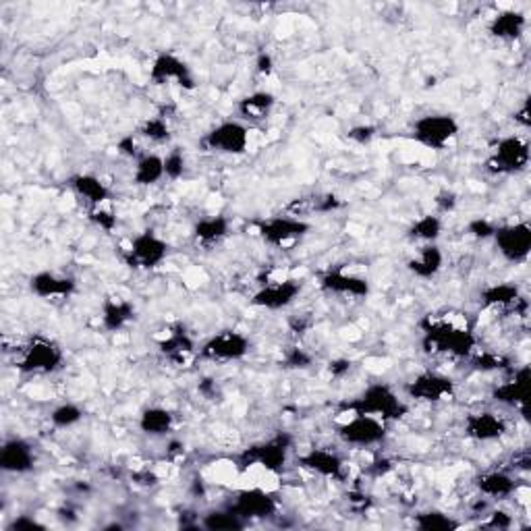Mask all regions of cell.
Segmentation results:
<instances>
[{
	"label": "cell",
	"mask_w": 531,
	"mask_h": 531,
	"mask_svg": "<svg viewBox=\"0 0 531 531\" xmlns=\"http://www.w3.org/2000/svg\"><path fill=\"white\" fill-rule=\"evenodd\" d=\"M423 328V347L428 353H442L459 360H469L478 351V336L468 320L455 322L453 318H434L428 314V318L421 322Z\"/></svg>",
	"instance_id": "1"
},
{
	"label": "cell",
	"mask_w": 531,
	"mask_h": 531,
	"mask_svg": "<svg viewBox=\"0 0 531 531\" xmlns=\"http://www.w3.org/2000/svg\"><path fill=\"white\" fill-rule=\"evenodd\" d=\"M347 409L351 413L372 415V418H378L386 423L403 420L409 411L405 401L399 397V392L389 382H374L365 386L363 392L351 401Z\"/></svg>",
	"instance_id": "2"
},
{
	"label": "cell",
	"mask_w": 531,
	"mask_h": 531,
	"mask_svg": "<svg viewBox=\"0 0 531 531\" xmlns=\"http://www.w3.org/2000/svg\"><path fill=\"white\" fill-rule=\"evenodd\" d=\"M293 447H295V438L289 432H276L262 442L251 444L247 450H243L239 459L241 469L246 471L249 468H262L268 473H283L286 465L291 461Z\"/></svg>",
	"instance_id": "3"
},
{
	"label": "cell",
	"mask_w": 531,
	"mask_h": 531,
	"mask_svg": "<svg viewBox=\"0 0 531 531\" xmlns=\"http://www.w3.org/2000/svg\"><path fill=\"white\" fill-rule=\"evenodd\" d=\"M461 133V123H459L455 114L449 112H428L421 114L413 121L411 125V138L421 148L432 150V152H442Z\"/></svg>",
	"instance_id": "4"
},
{
	"label": "cell",
	"mask_w": 531,
	"mask_h": 531,
	"mask_svg": "<svg viewBox=\"0 0 531 531\" xmlns=\"http://www.w3.org/2000/svg\"><path fill=\"white\" fill-rule=\"evenodd\" d=\"M64 365V351L59 343H54L48 336L35 334L34 339L21 349L15 362V368L21 374H38L48 376L56 374Z\"/></svg>",
	"instance_id": "5"
},
{
	"label": "cell",
	"mask_w": 531,
	"mask_h": 531,
	"mask_svg": "<svg viewBox=\"0 0 531 531\" xmlns=\"http://www.w3.org/2000/svg\"><path fill=\"white\" fill-rule=\"evenodd\" d=\"M170 246L164 237L158 235L152 228H143L129 239V246L123 251V260L133 270L152 272L169 260Z\"/></svg>",
	"instance_id": "6"
},
{
	"label": "cell",
	"mask_w": 531,
	"mask_h": 531,
	"mask_svg": "<svg viewBox=\"0 0 531 531\" xmlns=\"http://www.w3.org/2000/svg\"><path fill=\"white\" fill-rule=\"evenodd\" d=\"M531 160V150L523 135H502L492 146L488 158V170L494 175H519L527 170Z\"/></svg>",
	"instance_id": "7"
},
{
	"label": "cell",
	"mask_w": 531,
	"mask_h": 531,
	"mask_svg": "<svg viewBox=\"0 0 531 531\" xmlns=\"http://www.w3.org/2000/svg\"><path fill=\"white\" fill-rule=\"evenodd\" d=\"M202 146L222 156H243L249 150V127L239 119H225L204 133Z\"/></svg>",
	"instance_id": "8"
},
{
	"label": "cell",
	"mask_w": 531,
	"mask_h": 531,
	"mask_svg": "<svg viewBox=\"0 0 531 531\" xmlns=\"http://www.w3.org/2000/svg\"><path fill=\"white\" fill-rule=\"evenodd\" d=\"M336 436L341 438L343 444L355 449H372L382 444L389 438V423L372 418V415L353 413L347 421H343Z\"/></svg>",
	"instance_id": "9"
},
{
	"label": "cell",
	"mask_w": 531,
	"mask_h": 531,
	"mask_svg": "<svg viewBox=\"0 0 531 531\" xmlns=\"http://www.w3.org/2000/svg\"><path fill=\"white\" fill-rule=\"evenodd\" d=\"M249 351L251 341L246 333H241V330H220L198 349V355L214 363H235L246 360Z\"/></svg>",
	"instance_id": "10"
},
{
	"label": "cell",
	"mask_w": 531,
	"mask_h": 531,
	"mask_svg": "<svg viewBox=\"0 0 531 531\" xmlns=\"http://www.w3.org/2000/svg\"><path fill=\"white\" fill-rule=\"evenodd\" d=\"M492 241L502 260L515 266L526 264L531 254V225L527 220L498 225Z\"/></svg>",
	"instance_id": "11"
},
{
	"label": "cell",
	"mask_w": 531,
	"mask_h": 531,
	"mask_svg": "<svg viewBox=\"0 0 531 531\" xmlns=\"http://www.w3.org/2000/svg\"><path fill=\"white\" fill-rule=\"evenodd\" d=\"M312 225L297 214H285V217H270L257 222V237L268 247H289L293 243L310 235Z\"/></svg>",
	"instance_id": "12"
},
{
	"label": "cell",
	"mask_w": 531,
	"mask_h": 531,
	"mask_svg": "<svg viewBox=\"0 0 531 531\" xmlns=\"http://www.w3.org/2000/svg\"><path fill=\"white\" fill-rule=\"evenodd\" d=\"M301 291H304V285H301L299 278H270V281L262 283L260 289L251 295V305L266 312H283L295 304Z\"/></svg>",
	"instance_id": "13"
},
{
	"label": "cell",
	"mask_w": 531,
	"mask_h": 531,
	"mask_svg": "<svg viewBox=\"0 0 531 531\" xmlns=\"http://www.w3.org/2000/svg\"><path fill=\"white\" fill-rule=\"evenodd\" d=\"M150 82L154 85H177L188 92L196 90V75L188 61L170 50H162L154 56L152 67H150Z\"/></svg>",
	"instance_id": "14"
},
{
	"label": "cell",
	"mask_w": 531,
	"mask_h": 531,
	"mask_svg": "<svg viewBox=\"0 0 531 531\" xmlns=\"http://www.w3.org/2000/svg\"><path fill=\"white\" fill-rule=\"evenodd\" d=\"M405 392L409 399L420 401V403H442L455 397L457 384L453 378L440 372H421L411 382L405 384Z\"/></svg>",
	"instance_id": "15"
},
{
	"label": "cell",
	"mask_w": 531,
	"mask_h": 531,
	"mask_svg": "<svg viewBox=\"0 0 531 531\" xmlns=\"http://www.w3.org/2000/svg\"><path fill=\"white\" fill-rule=\"evenodd\" d=\"M228 508L239 515L243 521L268 519L278 511V500L275 494L266 492L264 488H246V490L235 494Z\"/></svg>",
	"instance_id": "16"
},
{
	"label": "cell",
	"mask_w": 531,
	"mask_h": 531,
	"mask_svg": "<svg viewBox=\"0 0 531 531\" xmlns=\"http://www.w3.org/2000/svg\"><path fill=\"white\" fill-rule=\"evenodd\" d=\"M320 289L328 295L336 297H351V299H365L370 297L372 285L365 276L353 275L343 268H330L320 275Z\"/></svg>",
	"instance_id": "17"
},
{
	"label": "cell",
	"mask_w": 531,
	"mask_h": 531,
	"mask_svg": "<svg viewBox=\"0 0 531 531\" xmlns=\"http://www.w3.org/2000/svg\"><path fill=\"white\" fill-rule=\"evenodd\" d=\"M77 278L54 270H40L30 278V291L38 299H69L77 293Z\"/></svg>",
	"instance_id": "18"
},
{
	"label": "cell",
	"mask_w": 531,
	"mask_h": 531,
	"mask_svg": "<svg viewBox=\"0 0 531 531\" xmlns=\"http://www.w3.org/2000/svg\"><path fill=\"white\" fill-rule=\"evenodd\" d=\"M0 469L9 476H25L35 469V450L25 438L13 436L0 449Z\"/></svg>",
	"instance_id": "19"
},
{
	"label": "cell",
	"mask_w": 531,
	"mask_h": 531,
	"mask_svg": "<svg viewBox=\"0 0 531 531\" xmlns=\"http://www.w3.org/2000/svg\"><path fill=\"white\" fill-rule=\"evenodd\" d=\"M463 432L473 442H497L508 432V423L497 411H476L465 418Z\"/></svg>",
	"instance_id": "20"
},
{
	"label": "cell",
	"mask_w": 531,
	"mask_h": 531,
	"mask_svg": "<svg viewBox=\"0 0 531 531\" xmlns=\"http://www.w3.org/2000/svg\"><path fill=\"white\" fill-rule=\"evenodd\" d=\"M297 465L305 471L320 476L324 479H339L344 478V459L330 449H310L297 457Z\"/></svg>",
	"instance_id": "21"
},
{
	"label": "cell",
	"mask_w": 531,
	"mask_h": 531,
	"mask_svg": "<svg viewBox=\"0 0 531 531\" xmlns=\"http://www.w3.org/2000/svg\"><path fill=\"white\" fill-rule=\"evenodd\" d=\"M67 185L82 202H85L88 210L90 208L106 206L112 196V191L109 185L104 183V179L94 175V172H75V175L69 177Z\"/></svg>",
	"instance_id": "22"
},
{
	"label": "cell",
	"mask_w": 531,
	"mask_h": 531,
	"mask_svg": "<svg viewBox=\"0 0 531 531\" xmlns=\"http://www.w3.org/2000/svg\"><path fill=\"white\" fill-rule=\"evenodd\" d=\"M444 262H447V256H444L442 247L438 243H426L409 257L405 268L409 275L420 278V281H434L442 272Z\"/></svg>",
	"instance_id": "23"
},
{
	"label": "cell",
	"mask_w": 531,
	"mask_h": 531,
	"mask_svg": "<svg viewBox=\"0 0 531 531\" xmlns=\"http://www.w3.org/2000/svg\"><path fill=\"white\" fill-rule=\"evenodd\" d=\"M527 386H529V365L523 363L519 365V368L513 370L511 378L494 386L492 399L497 401L498 405L519 409V411H523V405H526V399H527Z\"/></svg>",
	"instance_id": "24"
},
{
	"label": "cell",
	"mask_w": 531,
	"mask_h": 531,
	"mask_svg": "<svg viewBox=\"0 0 531 531\" xmlns=\"http://www.w3.org/2000/svg\"><path fill=\"white\" fill-rule=\"evenodd\" d=\"M135 320V305L133 301L125 297H104L102 305H100V324L106 333H121Z\"/></svg>",
	"instance_id": "25"
},
{
	"label": "cell",
	"mask_w": 531,
	"mask_h": 531,
	"mask_svg": "<svg viewBox=\"0 0 531 531\" xmlns=\"http://www.w3.org/2000/svg\"><path fill=\"white\" fill-rule=\"evenodd\" d=\"M479 301L484 307L490 310H517V307H527L526 297L521 295L519 286L513 283H492L479 293Z\"/></svg>",
	"instance_id": "26"
},
{
	"label": "cell",
	"mask_w": 531,
	"mask_h": 531,
	"mask_svg": "<svg viewBox=\"0 0 531 531\" xmlns=\"http://www.w3.org/2000/svg\"><path fill=\"white\" fill-rule=\"evenodd\" d=\"M193 241L202 247L220 246L222 241L231 235V220L225 214H210V217L199 218L191 228Z\"/></svg>",
	"instance_id": "27"
},
{
	"label": "cell",
	"mask_w": 531,
	"mask_h": 531,
	"mask_svg": "<svg viewBox=\"0 0 531 531\" xmlns=\"http://www.w3.org/2000/svg\"><path fill=\"white\" fill-rule=\"evenodd\" d=\"M158 349H160V353L167 357V360L179 365L188 363L191 357L198 353L196 341H193V336L189 333H185V328L181 326L170 328L167 336L158 343Z\"/></svg>",
	"instance_id": "28"
},
{
	"label": "cell",
	"mask_w": 531,
	"mask_h": 531,
	"mask_svg": "<svg viewBox=\"0 0 531 531\" xmlns=\"http://www.w3.org/2000/svg\"><path fill=\"white\" fill-rule=\"evenodd\" d=\"M526 30H527V15L517 9H507V11L497 13V15L492 17L490 25H488V32H490L492 38H497L500 42L521 40Z\"/></svg>",
	"instance_id": "29"
},
{
	"label": "cell",
	"mask_w": 531,
	"mask_h": 531,
	"mask_svg": "<svg viewBox=\"0 0 531 531\" xmlns=\"http://www.w3.org/2000/svg\"><path fill=\"white\" fill-rule=\"evenodd\" d=\"M476 486L482 497L490 498V500H507L511 498L519 490V484H517L515 476H511L508 471H486L476 479Z\"/></svg>",
	"instance_id": "30"
},
{
	"label": "cell",
	"mask_w": 531,
	"mask_h": 531,
	"mask_svg": "<svg viewBox=\"0 0 531 531\" xmlns=\"http://www.w3.org/2000/svg\"><path fill=\"white\" fill-rule=\"evenodd\" d=\"M275 106H276V96L272 94V92L256 90L251 92V94H246L239 102H237V112L241 114L243 121H249V123H260V121L270 117V112L275 111Z\"/></svg>",
	"instance_id": "31"
},
{
	"label": "cell",
	"mask_w": 531,
	"mask_h": 531,
	"mask_svg": "<svg viewBox=\"0 0 531 531\" xmlns=\"http://www.w3.org/2000/svg\"><path fill=\"white\" fill-rule=\"evenodd\" d=\"M138 426L150 438H162L175 428V415L162 405H150L140 413Z\"/></svg>",
	"instance_id": "32"
},
{
	"label": "cell",
	"mask_w": 531,
	"mask_h": 531,
	"mask_svg": "<svg viewBox=\"0 0 531 531\" xmlns=\"http://www.w3.org/2000/svg\"><path fill=\"white\" fill-rule=\"evenodd\" d=\"M167 179L164 172V156L158 152H143L133 167V183L138 188H152Z\"/></svg>",
	"instance_id": "33"
},
{
	"label": "cell",
	"mask_w": 531,
	"mask_h": 531,
	"mask_svg": "<svg viewBox=\"0 0 531 531\" xmlns=\"http://www.w3.org/2000/svg\"><path fill=\"white\" fill-rule=\"evenodd\" d=\"M444 222L440 214H423V217L415 218L409 227L407 237L411 241H418L420 246H426V243H438L442 237Z\"/></svg>",
	"instance_id": "34"
},
{
	"label": "cell",
	"mask_w": 531,
	"mask_h": 531,
	"mask_svg": "<svg viewBox=\"0 0 531 531\" xmlns=\"http://www.w3.org/2000/svg\"><path fill=\"white\" fill-rule=\"evenodd\" d=\"M199 526L208 531H239L247 526V521H243L239 515H235L231 508H217L202 517Z\"/></svg>",
	"instance_id": "35"
},
{
	"label": "cell",
	"mask_w": 531,
	"mask_h": 531,
	"mask_svg": "<svg viewBox=\"0 0 531 531\" xmlns=\"http://www.w3.org/2000/svg\"><path fill=\"white\" fill-rule=\"evenodd\" d=\"M138 135L141 140L150 143H156V146H162V143H169L172 138V129L169 119L164 114H156V117H150L143 121L138 129Z\"/></svg>",
	"instance_id": "36"
},
{
	"label": "cell",
	"mask_w": 531,
	"mask_h": 531,
	"mask_svg": "<svg viewBox=\"0 0 531 531\" xmlns=\"http://www.w3.org/2000/svg\"><path fill=\"white\" fill-rule=\"evenodd\" d=\"M413 526L418 529H423V531H450V529L461 527V523L453 519L450 515L432 508V511H423V513L415 515Z\"/></svg>",
	"instance_id": "37"
},
{
	"label": "cell",
	"mask_w": 531,
	"mask_h": 531,
	"mask_svg": "<svg viewBox=\"0 0 531 531\" xmlns=\"http://www.w3.org/2000/svg\"><path fill=\"white\" fill-rule=\"evenodd\" d=\"M83 421V409L75 403H61L50 411V423L56 430H71Z\"/></svg>",
	"instance_id": "38"
},
{
	"label": "cell",
	"mask_w": 531,
	"mask_h": 531,
	"mask_svg": "<svg viewBox=\"0 0 531 531\" xmlns=\"http://www.w3.org/2000/svg\"><path fill=\"white\" fill-rule=\"evenodd\" d=\"M88 218H90L92 225L98 227L100 231H104V233H112L114 228L119 227V217L112 212V208L109 204L90 208Z\"/></svg>",
	"instance_id": "39"
},
{
	"label": "cell",
	"mask_w": 531,
	"mask_h": 531,
	"mask_svg": "<svg viewBox=\"0 0 531 531\" xmlns=\"http://www.w3.org/2000/svg\"><path fill=\"white\" fill-rule=\"evenodd\" d=\"M164 172L169 181H179L188 172V158L179 148H172L169 154H164Z\"/></svg>",
	"instance_id": "40"
},
{
	"label": "cell",
	"mask_w": 531,
	"mask_h": 531,
	"mask_svg": "<svg viewBox=\"0 0 531 531\" xmlns=\"http://www.w3.org/2000/svg\"><path fill=\"white\" fill-rule=\"evenodd\" d=\"M469 360H471L473 365H476L478 370H482V372L502 370V368H505V365H508V362L502 355H497V353H478V351L469 357Z\"/></svg>",
	"instance_id": "41"
},
{
	"label": "cell",
	"mask_w": 531,
	"mask_h": 531,
	"mask_svg": "<svg viewBox=\"0 0 531 531\" xmlns=\"http://www.w3.org/2000/svg\"><path fill=\"white\" fill-rule=\"evenodd\" d=\"M494 231H497V225L488 218H473L468 222V233L478 241H488L494 237Z\"/></svg>",
	"instance_id": "42"
},
{
	"label": "cell",
	"mask_w": 531,
	"mask_h": 531,
	"mask_svg": "<svg viewBox=\"0 0 531 531\" xmlns=\"http://www.w3.org/2000/svg\"><path fill=\"white\" fill-rule=\"evenodd\" d=\"M376 135H378V129L374 125H365V123L351 127L347 131V138L353 143H360V146H368Z\"/></svg>",
	"instance_id": "43"
},
{
	"label": "cell",
	"mask_w": 531,
	"mask_h": 531,
	"mask_svg": "<svg viewBox=\"0 0 531 531\" xmlns=\"http://www.w3.org/2000/svg\"><path fill=\"white\" fill-rule=\"evenodd\" d=\"M434 204H436V210H438L436 214H449V212H455V208L459 204V198H457L455 191L444 189V191L438 193L436 199H434Z\"/></svg>",
	"instance_id": "44"
},
{
	"label": "cell",
	"mask_w": 531,
	"mask_h": 531,
	"mask_svg": "<svg viewBox=\"0 0 531 531\" xmlns=\"http://www.w3.org/2000/svg\"><path fill=\"white\" fill-rule=\"evenodd\" d=\"M138 133H129L125 138L119 140V152L127 156V158H133V160H138V158L143 154L140 152V143H138Z\"/></svg>",
	"instance_id": "45"
},
{
	"label": "cell",
	"mask_w": 531,
	"mask_h": 531,
	"mask_svg": "<svg viewBox=\"0 0 531 531\" xmlns=\"http://www.w3.org/2000/svg\"><path fill=\"white\" fill-rule=\"evenodd\" d=\"M484 527H492V529H511L513 527V517L507 511H492L488 515V519L482 523Z\"/></svg>",
	"instance_id": "46"
},
{
	"label": "cell",
	"mask_w": 531,
	"mask_h": 531,
	"mask_svg": "<svg viewBox=\"0 0 531 531\" xmlns=\"http://www.w3.org/2000/svg\"><path fill=\"white\" fill-rule=\"evenodd\" d=\"M286 365L293 370H304V368H310L312 363V357L305 353L304 349H291L289 355H286Z\"/></svg>",
	"instance_id": "47"
},
{
	"label": "cell",
	"mask_w": 531,
	"mask_h": 531,
	"mask_svg": "<svg viewBox=\"0 0 531 531\" xmlns=\"http://www.w3.org/2000/svg\"><path fill=\"white\" fill-rule=\"evenodd\" d=\"M9 531H21V529H44V526L38 519H34V517H27V515H19L13 519L9 526H6Z\"/></svg>",
	"instance_id": "48"
},
{
	"label": "cell",
	"mask_w": 531,
	"mask_h": 531,
	"mask_svg": "<svg viewBox=\"0 0 531 531\" xmlns=\"http://www.w3.org/2000/svg\"><path fill=\"white\" fill-rule=\"evenodd\" d=\"M256 71L264 77L272 75V71H275V56L270 53H260L256 59Z\"/></svg>",
	"instance_id": "49"
},
{
	"label": "cell",
	"mask_w": 531,
	"mask_h": 531,
	"mask_svg": "<svg viewBox=\"0 0 531 531\" xmlns=\"http://www.w3.org/2000/svg\"><path fill=\"white\" fill-rule=\"evenodd\" d=\"M330 374L333 376H343L347 374V372L351 370V362L347 360H336V362H330Z\"/></svg>",
	"instance_id": "50"
},
{
	"label": "cell",
	"mask_w": 531,
	"mask_h": 531,
	"mask_svg": "<svg viewBox=\"0 0 531 531\" xmlns=\"http://www.w3.org/2000/svg\"><path fill=\"white\" fill-rule=\"evenodd\" d=\"M515 121L517 123H521V127H529V106H527V102L523 104V109H521V112L519 114H515Z\"/></svg>",
	"instance_id": "51"
}]
</instances>
